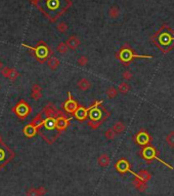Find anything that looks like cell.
Masks as SVG:
<instances>
[{"label": "cell", "instance_id": "cell-19", "mask_svg": "<svg viewBox=\"0 0 174 196\" xmlns=\"http://www.w3.org/2000/svg\"><path fill=\"white\" fill-rule=\"evenodd\" d=\"M135 175V173H134ZM136 178H138V179H140L141 181H143V182H147V181L151 180V173L147 172V170H144V169H141L138 172V173L137 175H135Z\"/></svg>", "mask_w": 174, "mask_h": 196}, {"label": "cell", "instance_id": "cell-31", "mask_svg": "<svg viewBox=\"0 0 174 196\" xmlns=\"http://www.w3.org/2000/svg\"><path fill=\"white\" fill-rule=\"evenodd\" d=\"M104 137L107 140H114L116 137V133L114 132L113 128H108L104 133Z\"/></svg>", "mask_w": 174, "mask_h": 196}, {"label": "cell", "instance_id": "cell-28", "mask_svg": "<svg viewBox=\"0 0 174 196\" xmlns=\"http://www.w3.org/2000/svg\"><path fill=\"white\" fill-rule=\"evenodd\" d=\"M19 76H20L19 71H17L16 69H13V68H10V72H9V75H8V77H7V79H9V80H12V81H14Z\"/></svg>", "mask_w": 174, "mask_h": 196}, {"label": "cell", "instance_id": "cell-27", "mask_svg": "<svg viewBox=\"0 0 174 196\" xmlns=\"http://www.w3.org/2000/svg\"><path fill=\"white\" fill-rule=\"evenodd\" d=\"M68 46L66 44V42H60L59 45L56 46V52L59 53H61V54H64V53H66L68 52Z\"/></svg>", "mask_w": 174, "mask_h": 196}, {"label": "cell", "instance_id": "cell-1", "mask_svg": "<svg viewBox=\"0 0 174 196\" xmlns=\"http://www.w3.org/2000/svg\"><path fill=\"white\" fill-rule=\"evenodd\" d=\"M35 5L50 22H56L72 2L71 0H37Z\"/></svg>", "mask_w": 174, "mask_h": 196}, {"label": "cell", "instance_id": "cell-16", "mask_svg": "<svg viewBox=\"0 0 174 196\" xmlns=\"http://www.w3.org/2000/svg\"><path fill=\"white\" fill-rule=\"evenodd\" d=\"M115 166L120 173H125V172H127V170H129V172H130L129 163H128L127 160H126V159H120V160L116 163Z\"/></svg>", "mask_w": 174, "mask_h": 196}, {"label": "cell", "instance_id": "cell-18", "mask_svg": "<svg viewBox=\"0 0 174 196\" xmlns=\"http://www.w3.org/2000/svg\"><path fill=\"white\" fill-rule=\"evenodd\" d=\"M78 88L82 90V92H86L91 88V82H90L87 78H81L77 83Z\"/></svg>", "mask_w": 174, "mask_h": 196}, {"label": "cell", "instance_id": "cell-34", "mask_svg": "<svg viewBox=\"0 0 174 196\" xmlns=\"http://www.w3.org/2000/svg\"><path fill=\"white\" fill-rule=\"evenodd\" d=\"M26 196H39L37 188H29L26 192Z\"/></svg>", "mask_w": 174, "mask_h": 196}, {"label": "cell", "instance_id": "cell-20", "mask_svg": "<svg viewBox=\"0 0 174 196\" xmlns=\"http://www.w3.org/2000/svg\"><path fill=\"white\" fill-rule=\"evenodd\" d=\"M133 185L134 187L136 188L137 190L143 192L147 189V184L146 182H143V181H141L140 179H138V178H135V179L133 180Z\"/></svg>", "mask_w": 174, "mask_h": 196}, {"label": "cell", "instance_id": "cell-10", "mask_svg": "<svg viewBox=\"0 0 174 196\" xmlns=\"http://www.w3.org/2000/svg\"><path fill=\"white\" fill-rule=\"evenodd\" d=\"M72 118L73 117H70V118H67L65 117V116H59V117L56 118V128L60 130V132H63L65 130L69 125V122L72 120Z\"/></svg>", "mask_w": 174, "mask_h": 196}, {"label": "cell", "instance_id": "cell-5", "mask_svg": "<svg viewBox=\"0 0 174 196\" xmlns=\"http://www.w3.org/2000/svg\"><path fill=\"white\" fill-rule=\"evenodd\" d=\"M78 103L76 102L73 98H72V95L71 93L69 92L68 93V99L67 101L64 103V110L67 112V113H70V114H74V112L77 110L78 108Z\"/></svg>", "mask_w": 174, "mask_h": 196}, {"label": "cell", "instance_id": "cell-17", "mask_svg": "<svg viewBox=\"0 0 174 196\" xmlns=\"http://www.w3.org/2000/svg\"><path fill=\"white\" fill-rule=\"evenodd\" d=\"M111 162V158L107 153H103L99 156V159H97V163L101 168H107V166L110 164Z\"/></svg>", "mask_w": 174, "mask_h": 196}, {"label": "cell", "instance_id": "cell-22", "mask_svg": "<svg viewBox=\"0 0 174 196\" xmlns=\"http://www.w3.org/2000/svg\"><path fill=\"white\" fill-rule=\"evenodd\" d=\"M148 141H150V138H148V136L146 133H139L136 137V142L138 144L143 145V144L147 143Z\"/></svg>", "mask_w": 174, "mask_h": 196}, {"label": "cell", "instance_id": "cell-41", "mask_svg": "<svg viewBox=\"0 0 174 196\" xmlns=\"http://www.w3.org/2000/svg\"><path fill=\"white\" fill-rule=\"evenodd\" d=\"M0 88H1V86H0Z\"/></svg>", "mask_w": 174, "mask_h": 196}, {"label": "cell", "instance_id": "cell-13", "mask_svg": "<svg viewBox=\"0 0 174 196\" xmlns=\"http://www.w3.org/2000/svg\"><path fill=\"white\" fill-rule=\"evenodd\" d=\"M66 44L69 49L75 50L80 45V39H79L77 36L73 35V36H71V37H69V39L66 41Z\"/></svg>", "mask_w": 174, "mask_h": 196}, {"label": "cell", "instance_id": "cell-36", "mask_svg": "<svg viewBox=\"0 0 174 196\" xmlns=\"http://www.w3.org/2000/svg\"><path fill=\"white\" fill-rule=\"evenodd\" d=\"M122 76H123V78H124L125 80H130V79H132V77H133V75H132V73L130 71H124V72H123Z\"/></svg>", "mask_w": 174, "mask_h": 196}, {"label": "cell", "instance_id": "cell-35", "mask_svg": "<svg viewBox=\"0 0 174 196\" xmlns=\"http://www.w3.org/2000/svg\"><path fill=\"white\" fill-rule=\"evenodd\" d=\"M1 74H2V76L3 77H5V78H7L8 77V75H9V72H10V68L9 67H3L1 70Z\"/></svg>", "mask_w": 174, "mask_h": 196}, {"label": "cell", "instance_id": "cell-2", "mask_svg": "<svg viewBox=\"0 0 174 196\" xmlns=\"http://www.w3.org/2000/svg\"><path fill=\"white\" fill-rule=\"evenodd\" d=\"M101 104H103V101H96L93 104V107L88 112V117L90 118V120L88 121V125L93 129L99 128L101 123L106 120L111 114L104 108H100Z\"/></svg>", "mask_w": 174, "mask_h": 196}, {"label": "cell", "instance_id": "cell-25", "mask_svg": "<svg viewBox=\"0 0 174 196\" xmlns=\"http://www.w3.org/2000/svg\"><path fill=\"white\" fill-rule=\"evenodd\" d=\"M143 157L144 158H153V157H156L155 156V151H154V149L152 148V147H147L146 148L143 150Z\"/></svg>", "mask_w": 174, "mask_h": 196}, {"label": "cell", "instance_id": "cell-29", "mask_svg": "<svg viewBox=\"0 0 174 196\" xmlns=\"http://www.w3.org/2000/svg\"><path fill=\"white\" fill-rule=\"evenodd\" d=\"M166 143L171 148H174V132H170L167 136H166Z\"/></svg>", "mask_w": 174, "mask_h": 196}, {"label": "cell", "instance_id": "cell-14", "mask_svg": "<svg viewBox=\"0 0 174 196\" xmlns=\"http://www.w3.org/2000/svg\"><path fill=\"white\" fill-rule=\"evenodd\" d=\"M31 98L35 101H39L42 98V88L39 84H34L32 86Z\"/></svg>", "mask_w": 174, "mask_h": 196}, {"label": "cell", "instance_id": "cell-40", "mask_svg": "<svg viewBox=\"0 0 174 196\" xmlns=\"http://www.w3.org/2000/svg\"><path fill=\"white\" fill-rule=\"evenodd\" d=\"M2 142V138H1V136H0V143Z\"/></svg>", "mask_w": 174, "mask_h": 196}, {"label": "cell", "instance_id": "cell-6", "mask_svg": "<svg viewBox=\"0 0 174 196\" xmlns=\"http://www.w3.org/2000/svg\"><path fill=\"white\" fill-rule=\"evenodd\" d=\"M42 115L45 116V118L47 117H52V118H56L59 116H65L64 113L60 110H57L56 107H53L52 105H48L44 108V110L42 112Z\"/></svg>", "mask_w": 174, "mask_h": 196}, {"label": "cell", "instance_id": "cell-7", "mask_svg": "<svg viewBox=\"0 0 174 196\" xmlns=\"http://www.w3.org/2000/svg\"><path fill=\"white\" fill-rule=\"evenodd\" d=\"M117 56L119 57V59H120L123 63H128V62L133 59V58H144V57H139V56H136V54H134L132 52H131V49L128 48V49H125L124 48H123L121 50H120V53H119Z\"/></svg>", "mask_w": 174, "mask_h": 196}, {"label": "cell", "instance_id": "cell-30", "mask_svg": "<svg viewBox=\"0 0 174 196\" xmlns=\"http://www.w3.org/2000/svg\"><path fill=\"white\" fill-rule=\"evenodd\" d=\"M68 24L67 23H65V22H60V23L57 24V26H56V29H57V31L60 32V33H65V32H67L68 31Z\"/></svg>", "mask_w": 174, "mask_h": 196}, {"label": "cell", "instance_id": "cell-8", "mask_svg": "<svg viewBox=\"0 0 174 196\" xmlns=\"http://www.w3.org/2000/svg\"><path fill=\"white\" fill-rule=\"evenodd\" d=\"M92 107H93V105L90 106L89 108H84L83 106H78L77 110L74 112L75 118H77L78 120H80V121L86 120V118L88 117V112L90 111V109H91Z\"/></svg>", "mask_w": 174, "mask_h": 196}, {"label": "cell", "instance_id": "cell-32", "mask_svg": "<svg viewBox=\"0 0 174 196\" xmlns=\"http://www.w3.org/2000/svg\"><path fill=\"white\" fill-rule=\"evenodd\" d=\"M119 13H120V12H119V9L117 8V7H111L110 10H109V16H110L112 19L118 18Z\"/></svg>", "mask_w": 174, "mask_h": 196}, {"label": "cell", "instance_id": "cell-12", "mask_svg": "<svg viewBox=\"0 0 174 196\" xmlns=\"http://www.w3.org/2000/svg\"><path fill=\"white\" fill-rule=\"evenodd\" d=\"M24 135L26 136L27 138H33L34 136H36V133H38V128H36L35 125H33L32 123H29L23 129Z\"/></svg>", "mask_w": 174, "mask_h": 196}, {"label": "cell", "instance_id": "cell-15", "mask_svg": "<svg viewBox=\"0 0 174 196\" xmlns=\"http://www.w3.org/2000/svg\"><path fill=\"white\" fill-rule=\"evenodd\" d=\"M60 61L59 60V58L51 56L47 59V66H48L50 70H56L60 67Z\"/></svg>", "mask_w": 174, "mask_h": 196}, {"label": "cell", "instance_id": "cell-39", "mask_svg": "<svg viewBox=\"0 0 174 196\" xmlns=\"http://www.w3.org/2000/svg\"><path fill=\"white\" fill-rule=\"evenodd\" d=\"M36 1H37V0H30V2L33 3V4H36Z\"/></svg>", "mask_w": 174, "mask_h": 196}, {"label": "cell", "instance_id": "cell-9", "mask_svg": "<svg viewBox=\"0 0 174 196\" xmlns=\"http://www.w3.org/2000/svg\"><path fill=\"white\" fill-rule=\"evenodd\" d=\"M9 154H13V153L6 145H4L1 142L0 143V162L3 160H5V162L9 161L12 158V157H8Z\"/></svg>", "mask_w": 174, "mask_h": 196}, {"label": "cell", "instance_id": "cell-33", "mask_svg": "<svg viewBox=\"0 0 174 196\" xmlns=\"http://www.w3.org/2000/svg\"><path fill=\"white\" fill-rule=\"evenodd\" d=\"M77 64L79 65L80 67H85L87 64H88V58L85 57V56H82L78 59L77 61Z\"/></svg>", "mask_w": 174, "mask_h": 196}, {"label": "cell", "instance_id": "cell-21", "mask_svg": "<svg viewBox=\"0 0 174 196\" xmlns=\"http://www.w3.org/2000/svg\"><path fill=\"white\" fill-rule=\"evenodd\" d=\"M112 128L114 129V132L116 133V135H118V133H122L123 132H124L125 128H126V126H125V124L123 122L118 121V122L115 123Z\"/></svg>", "mask_w": 174, "mask_h": 196}, {"label": "cell", "instance_id": "cell-37", "mask_svg": "<svg viewBox=\"0 0 174 196\" xmlns=\"http://www.w3.org/2000/svg\"><path fill=\"white\" fill-rule=\"evenodd\" d=\"M37 190H38L39 196H44L46 194V192H47V189L44 187H39V188H37Z\"/></svg>", "mask_w": 174, "mask_h": 196}, {"label": "cell", "instance_id": "cell-11", "mask_svg": "<svg viewBox=\"0 0 174 196\" xmlns=\"http://www.w3.org/2000/svg\"><path fill=\"white\" fill-rule=\"evenodd\" d=\"M41 128H43L45 130H50V132H53V130H59L56 128V118L52 117H47L43 120V124L41 125Z\"/></svg>", "mask_w": 174, "mask_h": 196}, {"label": "cell", "instance_id": "cell-23", "mask_svg": "<svg viewBox=\"0 0 174 196\" xmlns=\"http://www.w3.org/2000/svg\"><path fill=\"white\" fill-rule=\"evenodd\" d=\"M42 112L41 113H39L37 116H36V117H34V119L33 120H32V124L33 125H35L36 128H41V125L43 124V120H44V119H43V117H42Z\"/></svg>", "mask_w": 174, "mask_h": 196}, {"label": "cell", "instance_id": "cell-26", "mask_svg": "<svg viewBox=\"0 0 174 196\" xmlns=\"http://www.w3.org/2000/svg\"><path fill=\"white\" fill-rule=\"evenodd\" d=\"M118 89L116 88H113V86H111V88H109L108 89H107V92H106V93H107V96H108V98L109 99H114V98H116L118 96Z\"/></svg>", "mask_w": 174, "mask_h": 196}, {"label": "cell", "instance_id": "cell-38", "mask_svg": "<svg viewBox=\"0 0 174 196\" xmlns=\"http://www.w3.org/2000/svg\"><path fill=\"white\" fill-rule=\"evenodd\" d=\"M3 67H4V66H3V63H2L1 61H0V70H1V69H2Z\"/></svg>", "mask_w": 174, "mask_h": 196}, {"label": "cell", "instance_id": "cell-24", "mask_svg": "<svg viewBox=\"0 0 174 196\" xmlns=\"http://www.w3.org/2000/svg\"><path fill=\"white\" fill-rule=\"evenodd\" d=\"M117 89H118V92H120L121 93H124V95H126V93H127L130 90V86H129V84L127 82H122V83L119 84Z\"/></svg>", "mask_w": 174, "mask_h": 196}, {"label": "cell", "instance_id": "cell-3", "mask_svg": "<svg viewBox=\"0 0 174 196\" xmlns=\"http://www.w3.org/2000/svg\"><path fill=\"white\" fill-rule=\"evenodd\" d=\"M22 45L25 46V48H29V49H31V52L35 54V57H36V59H37V61L39 62V63H41V64L45 63V62L47 61V59H48L49 53H51L49 50L48 46L46 45V43L44 41H39L38 45L36 46V48H32V46L25 44V43H23Z\"/></svg>", "mask_w": 174, "mask_h": 196}, {"label": "cell", "instance_id": "cell-4", "mask_svg": "<svg viewBox=\"0 0 174 196\" xmlns=\"http://www.w3.org/2000/svg\"><path fill=\"white\" fill-rule=\"evenodd\" d=\"M31 111H32V109L30 107V105L24 100H21L19 103L16 105V107L12 108V112L16 113V115L21 119H25L26 117H28V116L30 115Z\"/></svg>", "mask_w": 174, "mask_h": 196}]
</instances>
